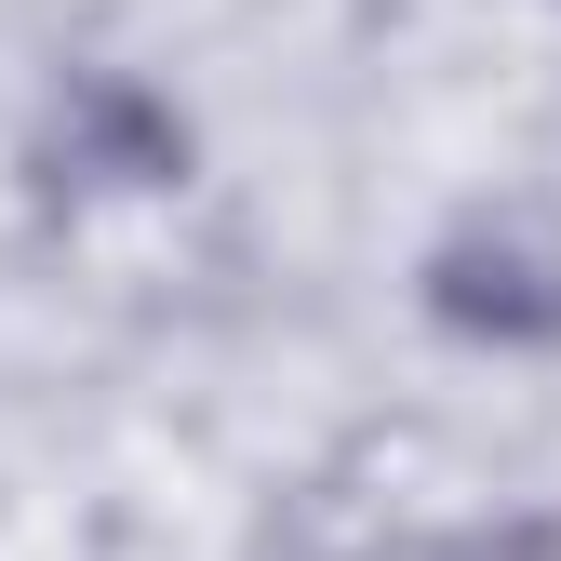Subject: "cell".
Segmentation results:
<instances>
[{
	"label": "cell",
	"mask_w": 561,
	"mask_h": 561,
	"mask_svg": "<svg viewBox=\"0 0 561 561\" xmlns=\"http://www.w3.org/2000/svg\"><path fill=\"white\" fill-rule=\"evenodd\" d=\"M428 321L468 347H561V254L535 228H455L428 254Z\"/></svg>",
	"instance_id": "cell-1"
},
{
	"label": "cell",
	"mask_w": 561,
	"mask_h": 561,
	"mask_svg": "<svg viewBox=\"0 0 561 561\" xmlns=\"http://www.w3.org/2000/svg\"><path fill=\"white\" fill-rule=\"evenodd\" d=\"M187 174V121L148 81H67L54 134H41V187L94 201V187H174Z\"/></svg>",
	"instance_id": "cell-2"
}]
</instances>
